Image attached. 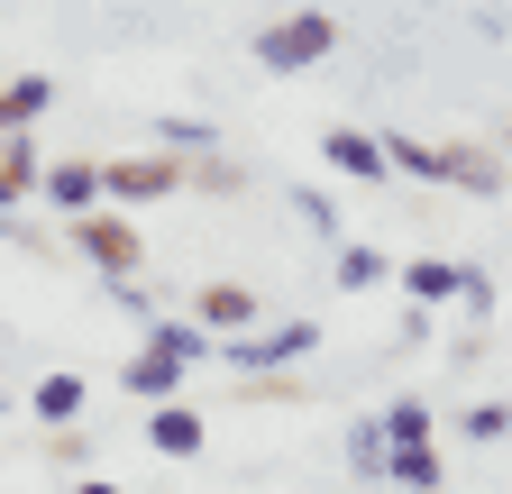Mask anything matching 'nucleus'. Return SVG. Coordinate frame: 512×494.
Masks as SVG:
<instances>
[{
    "instance_id": "nucleus-24",
    "label": "nucleus",
    "mask_w": 512,
    "mask_h": 494,
    "mask_svg": "<svg viewBox=\"0 0 512 494\" xmlns=\"http://www.w3.org/2000/svg\"><path fill=\"white\" fill-rule=\"evenodd\" d=\"M46 458H55V467H83V458H92V440H83V430H74V421H64V430H55V440H46Z\"/></svg>"
},
{
    "instance_id": "nucleus-21",
    "label": "nucleus",
    "mask_w": 512,
    "mask_h": 494,
    "mask_svg": "<svg viewBox=\"0 0 512 494\" xmlns=\"http://www.w3.org/2000/svg\"><path fill=\"white\" fill-rule=\"evenodd\" d=\"M183 183H202V193H238L247 174H238V165H229V156L211 147V156H183Z\"/></svg>"
},
{
    "instance_id": "nucleus-19",
    "label": "nucleus",
    "mask_w": 512,
    "mask_h": 494,
    "mask_svg": "<svg viewBox=\"0 0 512 494\" xmlns=\"http://www.w3.org/2000/svg\"><path fill=\"white\" fill-rule=\"evenodd\" d=\"M384 165L412 174V183H439V147L430 138H384Z\"/></svg>"
},
{
    "instance_id": "nucleus-2",
    "label": "nucleus",
    "mask_w": 512,
    "mask_h": 494,
    "mask_svg": "<svg viewBox=\"0 0 512 494\" xmlns=\"http://www.w3.org/2000/svg\"><path fill=\"white\" fill-rule=\"evenodd\" d=\"M64 229H74V257H83V266H101L110 284H119V275H147V238H138V220H128V211L92 202V211H74Z\"/></svg>"
},
{
    "instance_id": "nucleus-15",
    "label": "nucleus",
    "mask_w": 512,
    "mask_h": 494,
    "mask_svg": "<svg viewBox=\"0 0 512 494\" xmlns=\"http://www.w3.org/2000/svg\"><path fill=\"white\" fill-rule=\"evenodd\" d=\"M46 110H55V83L46 74H10V83H0V129H37Z\"/></svg>"
},
{
    "instance_id": "nucleus-14",
    "label": "nucleus",
    "mask_w": 512,
    "mask_h": 494,
    "mask_svg": "<svg viewBox=\"0 0 512 494\" xmlns=\"http://www.w3.org/2000/svg\"><path fill=\"white\" fill-rule=\"evenodd\" d=\"M28 412H37L46 430L83 421V376H74V366H46V376H37V394H28Z\"/></svg>"
},
{
    "instance_id": "nucleus-1",
    "label": "nucleus",
    "mask_w": 512,
    "mask_h": 494,
    "mask_svg": "<svg viewBox=\"0 0 512 494\" xmlns=\"http://www.w3.org/2000/svg\"><path fill=\"white\" fill-rule=\"evenodd\" d=\"M211 357H220V339H211L202 321H165V312H156L147 339H138V357L119 366V385L138 394V403H174V385L192 376V366H211Z\"/></svg>"
},
{
    "instance_id": "nucleus-23",
    "label": "nucleus",
    "mask_w": 512,
    "mask_h": 494,
    "mask_svg": "<svg viewBox=\"0 0 512 494\" xmlns=\"http://www.w3.org/2000/svg\"><path fill=\"white\" fill-rule=\"evenodd\" d=\"M110 302H119V312H128V321H156V293H147L138 275H119V284H110Z\"/></svg>"
},
{
    "instance_id": "nucleus-7",
    "label": "nucleus",
    "mask_w": 512,
    "mask_h": 494,
    "mask_svg": "<svg viewBox=\"0 0 512 494\" xmlns=\"http://www.w3.org/2000/svg\"><path fill=\"white\" fill-rule=\"evenodd\" d=\"M37 183H46V156H37V129H10V138H0V220H10L28 193H37Z\"/></svg>"
},
{
    "instance_id": "nucleus-26",
    "label": "nucleus",
    "mask_w": 512,
    "mask_h": 494,
    "mask_svg": "<svg viewBox=\"0 0 512 494\" xmlns=\"http://www.w3.org/2000/svg\"><path fill=\"white\" fill-rule=\"evenodd\" d=\"M74 494H119V485L110 476H74Z\"/></svg>"
},
{
    "instance_id": "nucleus-4",
    "label": "nucleus",
    "mask_w": 512,
    "mask_h": 494,
    "mask_svg": "<svg viewBox=\"0 0 512 494\" xmlns=\"http://www.w3.org/2000/svg\"><path fill=\"white\" fill-rule=\"evenodd\" d=\"M320 348V321H275V330H238L220 339V366H238V376H284L293 357Z\"/></svg>"
},
{
    "instance_id": "nucleus-20",
    "label": "nucleus",
    "mask_w": 512,
    "mask_h": 494,
    "mask_svg": "<svg viewBox=\"0 0 512 494\" xmlns=\"http://www.w3.org/2000/svg\"><path fill=\"white\" fill-rule=\"evenodd\" d=\"M147 138H156V147H174V156H211V147H220V138L202 129V119H156Z\"/></svg>"
},
{
    "instance_id": "nucleus-11",
    "label": "nucleus",
    "mask_w": 512,
    "mask_h": 494,
    "mask_svg": "<svg viewBox=\"0 0 512 494\" xmlns=\"http://www.w3.org/2000/svg\"><path fill=\"white\" fill-rule=\"evenodd\" d=\"M320 156H330V174H348V183H384V174H394V165H384V138H366V129H330Z\"/></svg>"
},
{
    "instance_id": "nucleus-8",
    "label": "nucleus",
    "mask_w": 512,
    "mask_h": 494,
    "mask_svg": "<svg viewBox=\"0 0 512 494\" xmlns=\"http://www.w3.org/2000/svg\"><path fill=\"white\" fill-rule=\"evenodd\" d=\"M202 440H211V421L192 403H147V449L156 458H202Z\"/></svg>"
},
{
    "instance_id": "nucleus-17",
    "label": "nucleus",
    "mask_w": 512,
    "mask_h": 494,
    "mask_svg": "<svg viewBox=\"0 0 512 494\" xmlns=\"http://www.w3.org/2000/svg\"><path fill=\"white\" fill-rule=\"evenodd\" d=\"M375 284H394V257H375V247H339V293H375Z\"/></svg>"
},
{
    "instance_id": "nucleus-22",
    "label": "nucleus",
    "mask_w": 512,
    "mask_h": 494,
    "mask_svg": "<svg viewBox=\"0 0 512 494\" xmlns=\"http://www.w3.org/2000/svg\"><path fill=\"white\" fill-rule=\"evenodd\" d=\"M458 430H467V440H485V449H494L503 430H512V403H467V421H458Z\"/></svg>"
},
{
    "instance_id": "nucleus-27",
    "label": "nucleus",
    "mask_w": 512,
    "mask_h": 494,
    "mask_svg": "<svg viewBox=\"0 0 512 494\" xmlns=\"http://www.w3.org/2000/svg\"><path fill=\"white\" fill-rule=\"evenodd\" d=\"M0 138H10V129H0Z\"/></svg>"
},
{
    "instance_id": "nucleus-10",
    "label": "nucleus",
    "mask_w": 512,
    "mask_h": 494,
    "mask_svg": "<svg viewBox=\"0 0 512 494\" xmlns=\"http://www.w3.org/2000/svg\"><path fill=\"white\" fill-rule=\"evenodd\" d=\"M467 275H476V266H448V257H412V266H394V284H403V293L421 302V312H439V302H458V293H467Z\"/></svg>"
},
{
    "instance_id": "nucleus-6",
    "label": "nucleus",
    "mask_w": 512,
    "mask_h": 494,
    "mask_svg": "<svg viewBox=\"0 0 512 494\" xmlns=\"http://www.w3.org/2000/svg\"><path fill=\"white\" fill-rule=\"evenodd\" d=\"M439 183H458V193L494 202V193H503L512 174H503V156H494L485 138H448V147H439Z\"/></svg>"
},
{
    "instance_id": "nucleus-3",
    "label": "nucleus",
    "mask_w": 512,
    "mask_h": 494,
    "mask_svg": "<svg viewBox=\"0 0 512 494\" xmlns=\"http://www.w3.org/2000/svg\"><path fill=\"white\" fill-rule=\"evenodd\" d=\"M339 55V19L330 10H293L275 28H256V65L266 74H311V65H330Z\"/></svg>"
},
{
    "instance_id": "nucleus-16",
    "label": "nucleus",
    "mask_w": 512,
    "mask_h": 494,
    "mask_svg": "<svg viewBox=\"0 0 512 494\" xmlns=\"http://www.w3.org/2000/svg\"><path fill=\"white\" fill-rule=\"evenodd\" d=\"M348 467L375 485L384 467H394V440H384V412H366V421H348Z\"/></svg>"
},
{
    "instance_id": "nucleus-5",
    "label": "nucleus",
    "mask_w": 512,
    "mask_h": 494,
    "mask_svg": "<svg viewBox=\"0 0 512 494\" xmlns=\"http://www.w3.org/2000/svg\"><path fill=\"white\" fill-rule=\"evenodd\" d=\"M183 183V156L174 147H147V156H110L101 165V202H165Z\"/></svg>"
},
{
    "instance_id": "nucleus-9",
    "label": "nucleus",
    "mask_w": 512,
    "mask_h": 494,
    "mask_svg": "<svg viewBox=\"0 0 512 494\" xmlns=\"http://www.w3.org/2000/svg\"><path fill=\"white\" fill-rule=\"evenodd\" d=\"M192 321H202L211 339L256 330V284H202V293H192Z\"/></svg>"
},
{
    "instance_id": "nucleus-25",
    "label": "nucleus",
    "mask_w": 512,
    "mask_h": 494,
    "mask_svg": "<svg viewBox=\"0 0 512 494\" xmlns=\"http://www.w3.org/2000/svg\"><path fill=\"white\" fill-rule=\"evenodd\" d=\"M293 211H302V229H320V238H339V211L320 202V193H293Z\"/></svg>"
},
{
    "instance_id": "nucleus-12",
    "label": "nucleus",
    "mask_w": 512,
    "mask_h": 494,
    "mask_svg": "<svg viewBox=\"0 0 512 494\" xmlns=\"http://www.w3.org/2000/svg\"><path fill=\"white\" fill-rule=\"evenodd\" d=\"M37 193H46V202H55L64 220H74V211H92V202H101V165H83V156H55Z\"/></svg>"
},
{
    "instance_id": "nucleus-13",
    "label": "nucleus",
    "mask_w": 512,
    "mask_h": 494,
    "mask_svg": "<svg viewBox=\"0 0 512 494\" xmlns=\"http://www.w3.org/2000/svg\"><path fill=\"white\" fill-rule=\"evenodd\" d=\"M384 476H394L403 494H439L448 485V458H439V440H394V467H384Z\"/></svg>"
},
{
    "instance_id": "nucleus-18",
    "label": "nucleus",
    "mask_w": 512,
    "mask_h": 494,
    "mask_svg": "<svg viewBox=\"0 0 512 494\" xmlns=\"http://www.w3.org/2000/svg\"><path fill=\"white\" fill-rule=\"evenodd\" d=\"M384 440H439V412H430L421 394H403V403H384Z\"/></svg>"
}]
</instances>
